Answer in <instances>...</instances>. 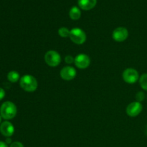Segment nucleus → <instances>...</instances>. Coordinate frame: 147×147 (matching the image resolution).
Here are the masks:
<instances>
[{
  "instance_id": "obj_5",
  "label": "nucleus",
  "mask_w": 147,
  "mask_h": 147,
  "mask_svg": "<svg viewBox=\"0 0 147 147\" xmlns=\"http://www.w3.org/2000/svg\"><path fill=\"white\" fill-rule=\"evenodd\" d=\"M123 79L126 83L133 84L139 80V73L134 68H127L123 71Z\"/></svg>"
},
{
  "instance_id": "obj_21",
  "label": "nucleus",
  "mask_w": 147,
  "mask_h": 147,
  "mask_svg": "<svg viewBox=\"0 0 147 147\" xmlns=\"http://www.w3.org/2000/svg\"><path fill=\"white\" fill-rule=\"evenodd\" d=\"M5 143L7 144H11V139H10L9 137H7V139H6Z\"/></svg>"
},
{
  "instance_id": "obj_19",
  "label": "nucleus",
  "mask_w": 147,
  "mask_h": 147,
  "mask_svg": "<svg viewBox=\"0 0 147 147\" xmlns=\"http://www.w3.org/2000/svg\"><path fill=\"white\" fill-rule=\"evenodd\" d=\"M5 94L6 93L4 89L2 88H0V100H1L4 98V96H5Z\"/></svg>"
},
{
  "instance_id": "obj_4",
  "label": "nucleus",
  "mask_w": 147,
  "mask_h": 147,
  "mask_svg": "<svg viewBox=\"0 0 147 147\" xmlns=\"http://www.w3.org/2000/svg\"><path fill=\"white\" fill-rule=\"evenodd\" d=\"M45 61L50 67H56L61 63V57L55 50H49L45 55Z\"/></svg>"
},
{
  "instance_id": "obj_1",
  "label": "nucleus",
  "mask_w": 147,
  "mask_h": 147,
  "mask_svg": "<svg viewBox=\"0 0 147 147\" xmlns=\"http://www.w3.org/2000/svg\"><path fill=\"white\" fill-rule=\"evenodd\" d=\"M17 113V106L11 101H6L0 107V115L2 119L10 120L14 119Z\"/></svg>"
},
{
  "instance_id": "obj_12",
  "label": "nucleus",
  "mask_w": 147,
  "mask_h": 147,
  "mask_svg": "<svg viewBox=\"0 0 147 147\" xmlns=\"http://www.w3.org/2000/svg\"><path fill=\"white\" fill-rule=\"evenodd\" d=\"M69 16L73 20H78L80 18L81 11L78 7H73L69 11Z\"/></svg>"
},
{
  "instance_id": "obj_2",
  "label": "nucleus",
  "mask_w": 147,
  "mask_h": 147,
  "mask_svg": "<svg viewBox=\"0 0 147 147\" xmlns=\"http://www.w3.org/2000/svg\"><path fill=\"white\" fill-rule=\"evenodd\" d=\"M20 87L27 92H34L37 90L38 83L34 76L31 75H24L20 80Z\"/></svg>"
},
{
  "instance_id": "obj_20",
  "label": "nucleus",
  "mask_w": 147,
  "mask_h": 147,
  "mask_svg": "<svg viewBox=\"0 0 147 147\" xmlns=\"http://www.w3.org/2000/svg\"><path fill=\"white\" fill-rule=\"evenodd\" d=\"M0 147H8L7 144L5 142H3L0 141Z\"/></svg>"
},
{
  "instance_id": "obj_16",
  "label": "nucleus",
  "mask_w": 147,
  "mask_h": 147,
  "mask_svg": "<svg viewBox=\"0 0 147 147\" xmlns=\"http://www.w3.org/2000/svg\"><path fill=\"white\" fill-rule=\"evenodd\" d=\"M145 98V94L143 91H139L136 93V101L138 102H142L144 100Z\"/></svg>"
},
{
  "instance_id": "obj_6",
  "label": "nucleus",
  "mask_w": 147,
  "mask_h": 147,
  "mask_svg": "<svg viewBox=\"0 0 147 147\" xmlns=\"http://www.w3.org/2000/svg\"><path fill=\"white\" fill-rule=\"evenodd\" d=\"M75 65L79 69H86L89 67L90 64V59L88 55L86 54H79L75 57Z\"/></svg>"
},
{
  "instance_id": "obj_7",
  "label": "nucleus",
  "mask_w": 147,
  "mask_h": 147,
  "mask_svg": "<svg viewBox=\"0 0 147 147\" xmlns=\"http://www.w3.org/2000/svg\"><path fill=\"white\" fill-rule=\"evenodd\" d=\"M143 106L140 102L134 101L131 103L126 108V113L130 117H136L142 113Z\"/></svg>"
},
{
  "instance_id": "obj_15",
  "label": "nucleus",
  "mask_w": 147,
  "mask_h": 147,
  "mask_svg": "<svg viewBox=\"0 0 147 147\" xmlns=\"http://www.w3.org/2000/svg\"><path fill=\"white\" fill-rule=\"evenodd\" d=\"M70 30H69L68 29L65 27H62L58 30V34L61 37L65 38V37H69V36H70Z\"/></svg>"
},
{
  "instance_id": "obj_22",
  "label": "nucleus",
  "mask_w": 147,
  "mask_h": 147,
  "mask_svg": "<svg viewBox=\"0 0 147 147\" xmlns=\"http://www.w3.org/2000/svg\"><path fill=\"white\" fill-rule=\"evenodd\" d=\"M1 119H2V117H1V115H0V124L1 123Z\"/></svg>"
},
{
  "instance_id": "obj_9",
  "label": "nucleus",
  "mask_w": 147,
  "mask_h": 147,
  "mask_svg": "<svg viewBox=\"0 0 147 147\" xmlns=\"http://www.w3.org/2000/svg\"><path fill=\"white\" fill-rule=\"evenodd\" d=\"M77 72L76 70L72 66H65L60 70V77L63 80L66 81H70L76 78Z\"/></svg>"
},
{
  "instance_id": "obj_3",
  "label": "nucleus",
  "mask_w": 147,
  "mask_h": 147,
  "mask_svg": "<svg viewBox=\"0 0 147 147\" xmlns=\"http://www.w3.org/2000/svg\"><path fill=\"white\" fill-rule=\"evenodd\" d=\"M70 39L76 45H82L86 41V34L83 30L78 27H75L70 30Z\"/></svg>"
},
{
  "instance_id": "obj_10",
  "label": "nucleus",
  "mask_w": 147,
  "mask_h": 147,
  "mask_svg": "<svg viewBox=\"0 0 147 147\" xmlns=\"http://www.w3.org/2000/svg\"><path fill=\"white\" fill-rule=\"evenodd\" d=\"M0 132L4 136L10 137L14 134V127L11 122L5 121L0 124Z\"/></svg>"
},
{
  "instance_id": "obj_18",
  "label": "nucleus",
  "mask_w": 147,
  "mask_h": 147,
  "mask_svg": "<svg viewBox=\"0 0 147 147\" xmlns=\"http://www.w3.org/2000/svg\"><path fill=\"white\" fill-rule=\"evenodd\" d=\"M10 147H24V145L20 142H14L10 144Z\"/></svg>"
},
{
  "instance_id": "obj_8",
  "label": "nucleus",
  "mask_w": 147,
  "mask_h": 147,
  "mask_svg": "<svg viewBox=\"0 0 147 147\" xmlns=\"http://www.w3.org/2000/svg\"><path fill=\"white\" fill-rule=\"evenodd\" d=\"M129 32L126 28L123 27H119L115 29L112 34V37L113 40L119 42L125 41L128 38Z\"/></svg>"
},
{
  "instance_id": "obj_17",
  "label": "nucleus",
  "mask_w": 147,
  "mask_h": 147,
  "mask_svg": "<svg viewBox=\"0 0 147 147\" xmlns=\"http://www.w3.org/2000/svg\"><path fill=\"white\" fill-rule=\"evenodd\" d=\"M65 61L67 64H72V63H74L75 58L72 55H67L65 57Z\"/></svg>"
},
{
  "instance_id": "obj_13",
  "label": "nucleus",
  "mask_w": 147,
  "mask_h": 147,
  "mask_svg": "<svg viewBox=\"0 0 147 147\" xmlns=\"http://www.w3.org/2000/svg\"><path fill=\"white\" fill-rule=\"evenodd\" d=\"M20 78V74L18 72L15 71V70H11V71L9 72L7 74V79L11 83H17Z\"/></svg>"
},
{
  "instance_id": "obj_11",
  "label": "nucleus",
  "mask_w": 147,
  "mask_h": 147,
  "mask_svg": "<svg viewBox=\"0 0 147 147\" xmlns=\"http://www.w3.org/2000/svg\"><path fill=\"white\" fill-rule=\"evenodd\" d=\"M78 4L80 9L88 11L96 7L97 4V0H78Z\"/></svg>"
},
{
  "instance_id": "obj_14",
  "label": "nucleus",
  "mask_w": 147,
  "mask_h": 147,
  "mask_svg": "<svg viewBox=\"0 0 147 147\" xmlns=\"http://www.w3.org/2000/svg\"><path fill=\"white\" fill-rule=\"evenodd\" d=\"M139 84L143 90L147 91V73H144L139 78Z\"/></svg>"
}]
</instances>
